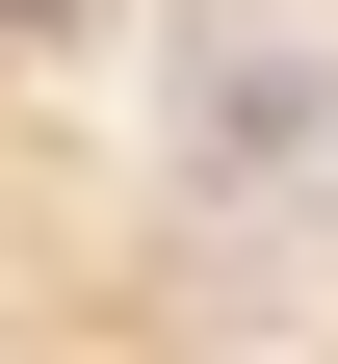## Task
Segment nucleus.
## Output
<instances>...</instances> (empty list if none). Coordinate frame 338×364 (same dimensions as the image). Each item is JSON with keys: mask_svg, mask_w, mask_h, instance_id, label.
<instances>
[{"mask_svg": "<svg viewBox=\"0 0 338 364\" xmlns=\"http://www.w3.org/2000/svg\"><path fill=\"white\" fill-rule=\"evenodd\" d=\"M208 156H338V53H208Z\"/></svg>", "mask_w": 338, "mask_h": 364, "instance_id": "f257e3e1", "label": "nucleus"}]
</instances>
